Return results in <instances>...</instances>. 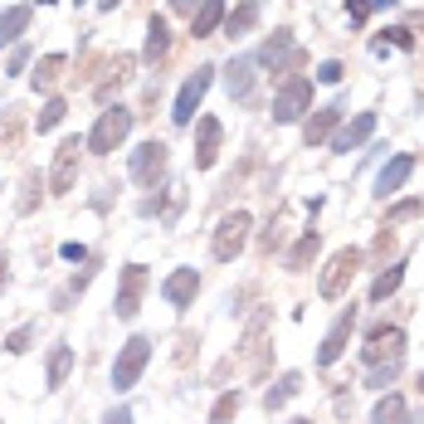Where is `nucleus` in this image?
Instances as JSON below:
<instances>
[{"mask_svg":"<svg viewBox=\"0 0 424 424\" xmlns=\"http://www.w3.org/2000/svg\"><path fill=\"white\" fill-rule=\"evenodd\" d=\"M132 122H137V112L132 107H122V103H107L103 112H98V122H93V132H88V151L93 156H112L122 142H127V132H132Z\"/></svg>","mask_w":424,"mask_h":424,"instance_id":"f257e3e1","label":"nucleus"},{"mask_svg":"<svg viewBox=\"0 0 424 424\" xmlns=\"http://www.w3.org/2000/svg\"><path fill=\"white\" fill-rule=\"evenodd\" d=\"M146 361H151V336H127L122 341V351H117V361H112V390L122 395V390H132L137 381H142V371H146Z\"/></svg>","mask_w":424,"mask_h":424,"instance_id":"f03ea898","label":"nucleus"},{"mask_svg":"<svg viewBox=\"0 0 424 424\" xmlns=\"http://www.w3.org/2000/svg\"><path fill=\"white\" fill-rule=\"evenodd\" d=\"M249 229H254V219H249V210H229L219 224H214V239H210V254L214 264H229L244 244H249Z\"/></svg>","mask_w":424,"mask_h":424,"instance_id":"7ed1b4c3","label":"nucleus"},{"mask_svg":"<svg viewBox=\"0 0 424 424\" xmlns=\"http://www.w3.org/2000/svg\"><path fill=\"white\" fill-rule=\"evenodd\" d=\"M214 74H219L214 64H200V69H196V74L181 83V93H176V107H171V122H176V127H191V122H196V107H200V98H205V93H210Z\"/></svg>","mask_w":424,"mask_h":424,"instance_id":"20e7f679","label":"nucleus"},{"mask_svg":"<svg viewBox=\"0 0 424 424\" xmlns=\"http://www.w3.org/2000/svg\"><path fill=\"white\" fill-rule=\"evenodd\" d=\"M166 161H171V151H166V142H142L137 151H132V181L137 186H146V191H156L161 181H166Z\"/></svg>","mask_w":424,"mask_h":424,"instance_id":"39448f33","label":"nucleus"},{"mask_svg":"<svg viewBox=\"0 0 424 424\" xmlns=\"http://www.w3.org/2000/svg\"><path fill=\"white\" fill-rule=\"evenodd\" d=\"M366 264V254L361 249H336L331 254V264H327V273H322V283H317V293L331 303V298H341L346 288H351V278H356V268Z\"/></svg>","mask_w":424,"mask_h":424,"instance_id":"423d86ee","label":"nucleus"},{"mask_svg":"<svg viewBox=\"0 0 424 424\" xmlns=\"http://www.w3.org/2000/svg\"><path fill=\"white\" fill-rule=\"evenodd\" d=\"M254 64H259V69H273V74L298 69V64H303V49H293V29H273V34L259 44Z\"/></svg>","mask_w":424,"mask_h":424,"instance_id":"0eeeda50","label":"nucleus"},{"mask_svg":"<svg viewBox=\"0 0 424 424\" xmlns=\"http://www.w3.org/2000/svg\"><path fill=\"white\" fill-rule=\"evenodd\" d=\"M308 107H313V78H303V74L283 78L278 98H273V122H298Z\"/></svg>","mask_w":424,"mask_h":424,"instance_id":"6e6552de","label":"nucleus"},{"mask_svg":"<svg viewBox=\"0 0 424 424\" xmlns=\"http://www.w3.org/2000/svg\"><path fill=\"white\" fill-rule=\"evenodd\" d=\"M78 151H83L78 137H64V142H59L54 166H49V196H69V191H74V181H78Z\"/></svg>","mask_w":424,"mask_h":424,"instance_id":"1a4fd4ad","label":"nucleus"},{"mask_svg":"<svg viewBox=\"0 0 424 424\" xmlns=\"http://www.w3.org/2000/svg\"><path fill=\"white\" fill-rule=\"evenodd\" d=\"M146 283H151L146 264H127V268H122V283H117V298H112V308H117V317H122V322H132V317H137V308H142V293H146Z\"/></svg>","mask_w":424,"mask_h":424,"instance_id":"9d476101","label":"nucleus"},{"mask_svg":"<svg viewBox=\"0 0 424 424\" xmlns=\"http://www.w3.org/2000/svg\"><path fill=\"white\" fill-rule=\"evenodd\" d=\"M361 356H366V366H381V361H390V356H405V331L376 322V327H371V346H366Z\"/></svg>","mask_w":424,"mask_h":424,"instance_id":"9b49d317","label":"nucleus"},{"mask_svg":"<svg viewBox=\"0 0 424 424\" xmlns=\"http://www.w3.org/2000/svg\"><path fill=\"white\" fill-rule=\"evenodd\" d=\"M371 132H376V112H356L346 127H336V132H331V151H336V156H346V151L366 146V142H371Z\"/></svg>","mask_w":424,"mask_h":424,"instance_id":"f8f14e48","label":"nucleus"},{"mask_svg":"<svg viewBox=\"0 0 424 424\" xmlns=\"http://www.w3.org/2000/svg\"><path fill=\"white\" fill-rule=\"evenodd\" d=\"M219 142H224L219 117H200L196 122V171H210L214 161H219Z\"/></svg>","mask_w":424,"mask_h":424,"instance_id":"ddd939ff","label":"nucleus"},{"mask_svg":"<svg viewBox=\"0 0 424 424\" xmlns=\"http://www.w3.org/2000/svg\"><path fill=\"white\" fill-rule=\"evenodd\" d=\"M196 293H200V273H196V268H176V273L161 283V298H166L176 313H186V308L196 303Z\"/></svg>","mask_w":424,"mask_h":424,"instance_id":"4468645a","label":"nucleus"},{"mask_svg":"<svg viewBox=\"0 0 424 424\" xmlns=\"http://www.w3.org/2000/svg\"><path fill=\"white\" fill-rule=\"evenodd\" d=\"M254 54H239V59H229V69H224V88H229V98H239V103H249L254 98Z\"/></svg>","mask_w":424,"mask_h":424,"instance_id":"2eb2a0df","label":"nucleus"},{"mask_svg":"<svg viewBox=\"0 0 424 424\" xmlns=\"http://www.w3.org/2000/svg\"><path fill=\"white\" fill-rule=\"evenodd\" d=\"M351 327H356V308H346L341 317L331 322V331L322 336V351H317V361H322V366H331V361H336V356L346 351V341H351Z\"/></svg>","mask_w":424,"mask_h":424,"instance_id":"dca6fc26","label":"nucleus"},{"mask_svg":"<svg viewBox=\"0 0 424 424\" xmlns=\"http://www.w3.org/2000/svg\"><path fill=\"white\" fill-rule=\"evenodd\" d=\"M410 171H415V156H410V151H400L395 161H385V166H381V176H376V196H381V200H390V196L410 181Z\"/></svg>","mask_w":424,"mask_h":424,"instance_id":"f3484780","label":"nucleus"},{"mask_svg":"<svg viewBox=\"0 0 424 424\" xmlns=\"http://www.w3.org/2000/svg\"><path fill=\"white\" fill-rule=\"evenodd\" d=\"M341 112H346V107H336V103H331V107H317V117H308V122H303V142H308V146L327 142V137L341 127Z\"/></svg>","mask_w":424,"mask_h":424,"instance_id":"a211bd4d","label":"nucleus"},{"mask_svg":"<svg viewBox=\"0 0 424 424\" xmlns=\"http://www.w3.org/2000/svg\"><path fill=\"white\" fill-rule=\"evenodd\" d=\"M166 54H171V29H166V20H161V15H151V20H146V49H142V59L156 69Z\"/></svg>","mask_w":424,"mask_h":424,"instance_id":"6ab92c4d","label":"nucleus"},{"mask_svg":"<svg viewBox=\"0 0 424 424\" xmlns=\"http://www.w3.org/2000/svg\"><path fill=\"white\" fill-rule=\"evenodd\" d=\"M259 15H264V10H259V0H239L234 10H224V34H229V39L249 34V29L259 25Z\"/></svg>","mask_w":424,"mask_h":424,"instance_id":"aec40b11","label":"nucleus"},{"mask_svg":"<svg viewBox=\"0 0 424 424\" xmlns=\"http://www.w3.org/2000/svg\"><path fill=\"white\" fill-rule=\"evenodd\" d=\"M69 371H74V346H69V341H54L49 366H44V385H49V390H59V385L69 381Z\"/></svg>","mask_w":424,"mask_h":424,"instance_id":"412c9836","label":"nucleus"},{"mask_svg":"<svg viewBox=\"0 0 424 424\" xmlns=\"http://www.w3.org/2000/svg\"><path fill=\"white\" fill-rule=\"evenodd\" d=\"M64 69H69V59L64 54H44L39 64H34V74H29V83H34V93H49L59 78H64Z\"/></svg>","mask_w":424,"mask_h":424,"instance_id":"4be33fe9","label":"nucleus"},{"mask_svg":"<svg viewBox=\"0 0 424 424\" xmlns=\"http://www.w3.org/2000/svg\"><path fill=\"white\" fill-rule=\"evenodd\" d=\"M298 390H303V376H298V371H283V376H278V381L264 390V410H283V405H288Z\"/></svg>","mask_w":424,"mask_h":424,"instance_id":"5701e85b","label":"nucleus"},{"mask_svg":"<svg viewBox=\"0 0 424 424\" xmlns=\"http://www.w3.org/2000/svg\"><path fill=\"white\" fill-rule=\"evenodd\" d=\"M219 25H224V0H200V10L191 15V34L196 39H210Z\"/></svg>","mask_w":424,"mask_h":424,"instance_id":"b1692460","label":"nucleus"},{"mask_svg":"<svg viewBox=\"0 0 424 424\" xmlns=\"http://www.w3.org/2000/svg\"><path fill=\"white\" fill-rule=\"evenodd\" d=\"M132 69H137V54H117V59H112V69H107V78L93 88V93L107 103V98H112V88H122V83L132 78Z\"/></svg>","mask_w":424,"mask_h":424,"instance_id":"393cba45","label":"nucleus"},{"mask_svg":"<svg viewBox=\"0 0 424 424\" xmlns=\"http://www.w3.org/2000/svg\"><path fill=\"white\" fill-rule=\"evenodd\" d=\"M25 29H29V5H10V10H0V44H15Z\"/></svg>","mask_w":424,"mask_h":424,"instance_id":"a878e982","label":"nucleus"},{"mask_svg":"<svg viewBox=\"0 0 424 424\" xmlns=\"http://www.w3.org/2000/svg\"><path fill=\"white\" fill-rule=\"evenodd\" d=\"M317 249H322V234L317 229H303V239H298V249L288 254V268L298 273V268H308L313 259H317Z\"/></svg>","mask_w":424,"mask_h":424,"instance_id":"bb28decb","label":"nucleus"},{"mask_svg":"<svg viewBox=\"0 0 424 424\" xmlns=\"http://www.w3.org/2000/svg\"><path fill=\"white\" fill-rule=\"evenodd\" d=\"M371 424H405V400L390 390V395H381L376 400V410H371Z\"/></svg>","mask_w":424,"mask_h":424,"instance_id":"cd10ccee","label":"nucleus"},{"mask_svg":"<svg viewBox=\"0 0 424 424\" xmlns=\"http://www.w3.org/2000/svg\"><path fill=\"white\" fill-rule=\"evenodd\" d=\"M39 191H44V176H39V171H25V181H20V200H15V210H20V214H34V205H39Z\"/></svg>","mask_w":424,"mask_h":424,"instance_id":"c85d7f7f","label":"nucleus"},{"mask_svg":"<svg viewBox=\"0 0 424 424\" xmlns=\"http://www.w3.org/2000/svg\"><path fill=\"white\" fill-rule=\"evenodd\" d=\"M400 283H405V264H395V268H385V273H381V278L371 283V303H385V298H390V293H395Z\"/></svg>","mask_w":424,"mask_h":424,"instance_id":"c756f323","label":"nucleus"},{"mask_svg":"<svg viewBox=\"0 0 424 424\" xmlns=\"http://www.w3.org/2000/svg\"><path fill=\"white\" fill-rule=\"evenodd\" d=\"M64 112H69V103H64V98H49V103L39 107V117H34V132H54V127L64 122Z\"/></svg>","mask_w":424,"mask_h":424,"instance_id":"7c9ffc66","label":"nucleus"},{"mask_svg":"<svg viewBox=\"0 0 424 424\" xmlns=\"http://www.w3.org/2000/svg\"><path fill=\"white\" fill-rule=\"evenodd\" d=\"M239 405H244V395H239V390H224V395L214 400V410H210V424H229L239 415Z\"/></svg>","mask_w":424,"mask_h":424,"instance_id":"2f4dec72","label":"nucleus"},{"mask_svg":"<svg viewBox=\"0 0 424 424\" xmlns=\"http://www.w3.org/2000/svg\"><path fill=\"white\" fill-rule=\"evenodd\" d=\"M20 127H25L20 107H5V132H0V151H5V156L15 151V142H20Z\"/></svg>","mask_w":424,"mask_h":424,"instance_id":"473e14b6","label":"nucleus"},{"mask_svg":"<svg viewBox=\"0 0 424 424\" xmlns=\"http://www.w3.org/2000/svg\"><path fill=\"white\" fill-rule=\"evenodd\" d=\"M400 361H405V356H390V361H381V366L371 371V385H376V390L395 385V376H400Z\"/></svg>","mask_w":424,"mask_h":424,"instance_id":"72a5a7b5","label":"nucleus"},{"mask_svg":"<svg viewBox=\"0 0 424 424\" xmlns=\"http://www.w3.org/2000/svg\"><path fill=\"white\" fill-rule=\"evenodd\" d=\"M29 341H34V327L25 322V327H15V331L5 336V351H10V356H25V351H29Z\"/></svg>","mask_w":424,"mask_h":424,"instance_id":"f704fd0d","label":"nucleus"},{"mask_svg":"<svg viewBox=\"0 0 424 424\" xmlns=\"http://www.w3.org/2000/svg\"><path fill=\"white\" fill-rule=\"evenodd\" d=\"M420 210H424L420 200H400V205H390V210H385V224H400V219H415Z\"/></svg>","mask_w":424,"mask_h":424,"instance_id":"c9c22d12","label":"nucleus"},{"mask_svg":"<svg viewBox=\"0 0 424 424\" xmlns=\"http://www.w3.org/2000/svg\"><path fill=\"white\" fill-rule=\"evenodd\" d=\"M317 78H322V83H341V78H346V69H341V59H327V64H322V69H317Z\"/></svg>","mask_w":424,"mask_h":424,"instance_id":"e433bc0d","label":"nucleus"},{"mask_svg":"<svg viewBox=\"0 0 424 424\" xmlns=\"http://www.w3.org/2000/svg\"><path fill=\"white\" fill-rule=\"evenodd\" d=\"M29 69V44H20L15 54H10V64H5V74H25Z\"/></svg>","mask_w":424,"mask_h":424,"instance_id":"4c0bfd02","label":"nucleus"},{"mask_svg":"<svg viewBox=\"0 0 424 424\" xmlns=\"http://www.w3.org/2000/svg\"><path fill=\"white\" fill-rule=\"evenodd\" d=\"M385 34H390L385 44H400V49H415V34H410L405 25H395V29H385Z\"/></svg>","mask_w":424,"mask_h":424,"instance_id":"58836bf2","label":"nucleus"},{"mask_svg":"<svg viewBox=\"0 0 424 424\" xmlns=\"http://www.w3.org/2000/svg\"><path fill=\"white\" fill-rule=\"evenodd\" d=\"M59 254H64V259H69V264H88V259H93V254H88V249H83V244H64V249H59Z\"/></svg>","mask_w":424,"mask_h":424,"instance_id":"ea45409f","label":"nucleus"},{"mask_svg":"<svg viewBox=\"0 0 424 424\" xmlns=\"http://www.w3.org/2000/svg\"><path fill=\"white\" fill-rule=\"evenodd\" d=\"M366 15H371L366 0H346V20H351V25H366Z\"/></svg>","mask_w":424,"mask_h":424,"instance_id":"a19ab883","label":"nucleus"},{"mask_svg":"<svg viewBox=\"0 0 424 424\" xmlns=\"http://www.w3.org/2000/svg\"><path fill=\"white\" fill-rule=\"evenodd\" d=\"M103 424H137V420H132L127 405H117V410H107V415H103Z\"/></svg>","mask_w":424,"mask_h":424,"instance_id":"79ce46f5","label":"nucleus"},{"mask_svg":"<svg viewBox=\"0 0 424 424\" xmlns=\"http://www.w3.org/2000/svg\"><path fill=\"white\" fill-rule=\"evenodd\" d=\"M390 244H395V234H390V224L376 234V254H390Z\"/></svg>","mask_w":424,"mask_h":424,"instance_id":"37998d69","label":"nucleus"},{"mask_svg":"<svg viewBox=\"0 0 424 424\" xmlns=\"http://www.w3.org/2000/svg\"><path fill=\"white\" fill-rule=\"evenodd\" d=\"M171 10H181V15H196V10H200V0H171Z\"/></svg>","mask_w":424,"mask_h":424,"instance_id":"c03bdc74","label":"nucleus"},{"mask_svg":"<svg viewBox=\"0 0 424 424\" xmlns=\"http://www.w3.org/2000/svg\"><path fill=\"white\" fill-rule=\"evenodd\" d=\"M5 288H10V259L0 254V293H5Z\"/></svg>","mask_w":424,"mask_h":424,"instance_id":"a18cd8bd","label":"nucleus"},{"mask_svg":"<svg viewBox=\"0 0 424 424\" xmlns=\"http://www.w3.org/2000/svg\"><path fill=\"white\" fill-rule=\"evenodd\" d=\"M385 5H395V0H366V10H385Z\"/></svg>","mask_w":424,"mask_h":424,"instance_id":"49530a36","label":"nucleus"},{"mask_svg":"<svg viewBox=\"0 0 424 424\" xmlns=\"http://www.w3.org/2000/svg\"><path fill=\"white\" fill-rule=\"evenodd\" d=\"M117 5H122V0H98V10H117Z\"/></svg>","mask_w":424,"mask_h":424,"instance_id":"de8ad7c7","label":"nucleus"},{"mask_svg":"<svg viewBox=\"0 0 424 424\" xmlns=\"http://www.w3.org/2000/svg\"><path fill=\"white\" fill-rule=\"evenodd\" d=\"M288 424H313V420H308V415H293V420H288Z\"/></svg>","mask_w":424,"mask_h":424,"instance_id":"09e8293b","label":"nucleus"},{"mask_svg":"<svg viewBox=\"0 0 424 424\" xmlns=\"http://www.w3.org/2000/svg\"><path fill=\"white\" fill-rule=\"evenodd\" d=\"M39 5H59V0H39Z\"/></svg>","mask_w":424,"mask_h":424,"instance_id":"8fccbe9b","label":"nucleus"},{"mask_svg":"<svg viewBox=\"0 0 424 424\" xmlns=\"http://www.w3.org/2000/svg\"><path fill=\"white\" fill-rule=\"evenodd\" d=\"M420 390H424V371H420Z\"/></svg>","mask_w":424,"mask_h":424,"instance_id":"3c124183","label":"nucleus"}]
</instances>
